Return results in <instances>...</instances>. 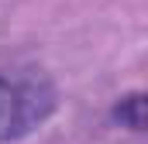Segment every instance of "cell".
I'll use <instances>...</instances> for the list:
<instances>
[{
  "label": "cell",
  "mask_w": 148,
  "mask_h": 144,
  "mask_svg": "<svg viewBox=\"0 0 148 144\" xmlns=\"http://www.w3.org/2000/svg\"><path fill=\"white\" fill-rule=\"evenodd\" d=\"M59 103L52 79L38 69L0 72V144L21 141L41 127Z\"/></svg>",
  "instance_id": "obj_1"
},
{
  "label": "cell",
  "mask_w": 148,
  "mask_h": 144,
  "mask_svg": "<svg viewBox=\"0 0 148 144\" xmlns=\"http://www.w3.org/2000/svg\"><path fill=\"white\" fill-rule=\"evenodd\" d=\"M110 117H114V124H121V127L141 134V130H145V93H141V89L124 93V96L114 103Z\"/></svg>",
  "instance_id": "obj_2"
}]
</instances>
